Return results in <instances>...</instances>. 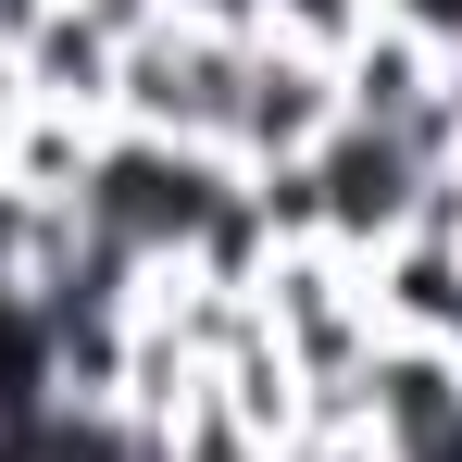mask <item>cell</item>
<instances>
[{
  "mask_svg": "<svg viewBox=\"0 0 462 462\" xmlns=\"http://www.w3.org/2000/svg\"><path fill=\"white\" fill-rule=\"evenodd\" d=\"M237 63H250V25H213V13H151V25L125 38L113 125H125V138H175V151H213V162H226Z\"/></svg>",
  "mask_w": 462,
  "mask_h": 462,
  "instance_id": "cell-1",
  "label": "cell"
},
{
  "mask_svg": "<svg viewBox=\"0 0 462 462\" xmlns=\"http://www.w3.org/2000/svg\"><path fill=\"white\" fill-rule=\"evenodd\" d=\"M325 125H337V63H312V51H288V38H263V25H250L237 113H226V175L275 188V175H300V162H312Z\"/></svg>",
  "mask_w": 462,
  "mask_h": 462,
  "instance_id": "cell-2",
  "label": "cell"
},
{
  "mask_svg": "<svg viewBox=\"0 0 462 462\" xmlns=\"http://www.w3.org/2000/svg\"><path fill=\"white\" fill-rule=\"evenodd\" d=\"M250 25L288 38V51H312V63H350L375 38V0H250Z\"/></svg>",
  "mask_w": 462,
  "mask_h": 462,
  "instance_id": "cell-3",
  "label": "cell"
},
{
  "mask_svg": "<svg viewBox=\"0 0 462 462\" xmlns=\"http://www.w3.org/2000/svg\"><path fill=\"white\" fill-rule=\"evenodd\" d=\"M375 25H387V38H412L438 76H462V0H375Z\"/></svg>",
  "mask_w": 462,
  "mask_h": 462,
  "instance_id": "cell-4",
  "label": "cell"
}]
</instances>
